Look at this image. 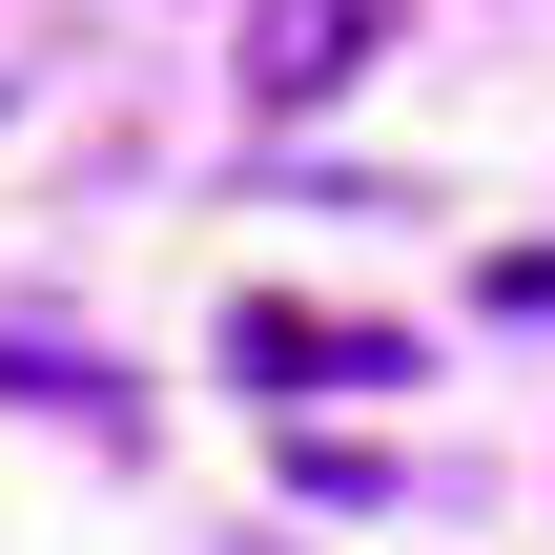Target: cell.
I'll return each instance as SVG.
<instances>
[{"label":"cell","mask_w":555,"mask_h":555,"mask_svg":"<svg viewBox=\"0 0 555 555\" xmlns=\"http://www.w3.org/2000/svg\"><path fill=\"white\" fill-rule=\"evenodd\" d=\"M371 41H391V0H247V103L309 124V103L371 82Z\"/></svg>","instance_id":"cell-1"},{"label":"cell","mask_w":555,"mask_h":555,"mask_svg":"<svg viewBox=\"0 0 555 555\" xmlns=\"http://www.w3.org/2000/svg\"><path fill=\"white\" fill-rule=\"evenodd\" d=\"M227 371L288 412V391H391L412 350H391V330H350V309H227Z\"/></svg>","instance_id":"cell-2"}]
</instances>
